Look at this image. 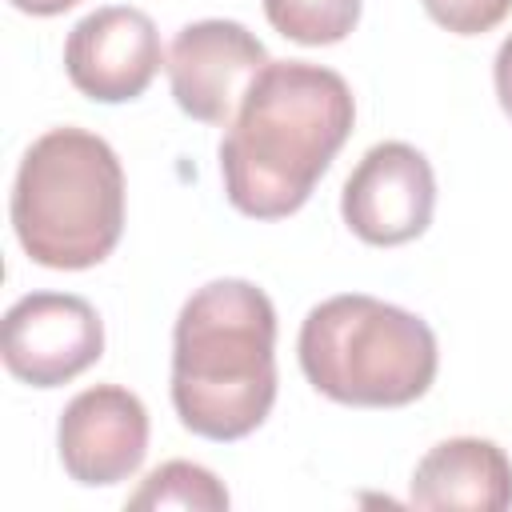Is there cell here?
Segmentation results:
<instances>
[{
    "label": "cell",
    "instance_id": "5b68a950",
    "mask_svg": "<svg viewBox=\"0 0 512 512\" xmlns=\"http://www.w3.org/2000/svg\"><path fill=\"white\" fill-rule=\"evenodd\" d=\"M4 368L32 388H60L104 356L100 312L72 292H28L4 312Z\"/></svg>",
    "mask_w": 512,
    "mask_h": 512
},
{
    "label": "cell",
    "instance_id": "7c38bea8",
    "mask_svg": "<svg viewBox=\"0 0 512 512\" xmlns=\"http://www.w3.org/2000/svg\"><path fill=\"white\" fill-rule=\"evenodd\" d=\"M268 24L304 48L320 44H340L356 20H360V0H264Z\"/></svg>",
    "mask_w": 512,
    "mask_h": 512
},
{
    "label": "cell",
    "instance_id": "6da1fadb",
    "mask_svg": "<svg viewBox=\"0 0 512 512\" xmlns=\"http://www.w3.org/2000/svg\"><path fill=\"white\" fill-rule=\"evenodd\" d=\"M356 100L340 72L308 60H268L248 84L224 140V196L252 220L304 208L352 136Z\"/></svg>",
    "mask_w": 512,
    "mask_h": 512
},
{
    "label": "cell",
    "instance_id": "9c48e42d",
    "mask_svg": "<svg viewBox=\"0 0 512 512\" xmlns=\"http://www.w3.org/2000/svg\"><path fill=\"white\" fill-rule=\"evenodd\" d=\"M64 472L84 488L128 480L148 452V408L120 384H96L68 400L56 428Z\"/></svg>",
    "mask_w": 512,
    "mask_h": 512
},
{
    "label": "cell",
    "instance_id": "8fae6325",
    "mask_svg": "<svg viewBox=\"0 0 512 512\" xmlns=\"http://www.w3.org/2000/svg\"><path fill=\"white\" fill-rule=\"evenodd\" d=\"M128 508H196V512H224L228 488L216 472L192 460H168L144 476V484L128 496Z\"/></svg>",
    "mask_w": 512,
    "mask_h": 512
},
{
    "label": "cell",
    "instance_id": "5bb4252c",
    "mask_svg": "<svg viewBox=\"0 0 512 512\" xmlns=\"http://www.w3.org/2000/svg\"><path fill=\"white\" fill-rule=\"evenodd\" d=\"M492 80H496V96H500V108L508 112L512 120V36L500 44L496 52V68H492Z\"/></svg>",
    "mask_w": 512,
    "mask_h": 512
},
{
    "label": "cell",
    "instance_id": "ba28073f",
    "mask_svg": "<svg viewBox=\"0 0 512 512\" xmlns=\"http://www.w3.org/2000/svg\"><path fill=\"white\" fill-rule=\"evenodd\" d=\"M164 64L160 32L148 12L108 4L88 12L64 40V68L80 96L124 104L144 96Z\"/></svg>",
    "mask_w": 512,
    "mask_h": 512
},
{
    "label": "cell",
    "instance_id": "7a4b0ae2",
    "mask_svg": "<svg viewBox=\"0 0 512 512\" xmlns=\"http://www.w3.org/2000/svg\"><path fill=\"white\" fill-rule=\"evenodd\" d=\"M276 404V308L252 280L196 288L172 328V408L204 440H244Z\"/></svg>",
    "mask_w": 512,
    "mask_h": 512
},
{
    "label": "cell",
    "instance_id": "4fadbf2b",
    "mask_svg": "<svg viewBox=\"0 0 512 512\" xmlns=\"http://www.w3.org/2000/svg\"><path fill=\"white\" fill-rule=\"evenodd\" d=\"M424 12L456 36H480L512 12V0H424Z\"/></svg>",
    "mask_w": 512,
    "mask_h": 512
},
{
    "label": "cell",
    "instance_id": "277c9868",
    "mask_svg": "<svg viewBox=\"0 0 512 512\" xmlns=\"http://www.w3.org/2000/svg\"><path fill=\"white\" fill-rule=\"evenodd\" d=\"M296 352L308 384L352 408H404L432 388L440 364L436 336L416 312L364 292L316 304Z\"/></svg>",
    "mask_w": 512,
    "mask_h": 512
},
{
    "label": "cell",
    "instance_id": "9a60e30c",
    "mask_svg": "<svg viewBox=\"0 0 512 512\" xmlns=\"http://www.w3.org/2000/svg\"><path fill=\"white\" fill-rule=\"evenodd\" d=\"M8 4L20 8V12H28V16H60V12H68L80 0H8Z\"/></svg>",
    "mask_w": 512,
    "mask_h": 512
},
{
    "label": "cell",
    "instance_id": "8992f818",
    "mask_svg": "<svg viewBox=\"0 0 512 512\" xmlns=\"http://www.w3.org/2000/svg\"><path fill=\"white\" fill-rule=\"evenodd\" d=\"M436 176L420 148L404 140H384L360 156L344 180L340 216L344 224L376 248H396L416 240L432 224Z\"/></svg>",
    "mask_w": 512,
    "mask_h": 512
},
{
    "label": "cell",
    "instance_id": "52a82bcc",
    "mask_svg": "<svg viewBox=\"0 0 512 512\" xmlns=\"http://www.w3.org/2000/svg\"><path fill=\"white\" fill-rule=\"evenodd\" d=\"M264 64H268L264 44L236 20L184 24L164 60L180 112L216 128L232 124L248 84Z\"/></svg>",
    "mask_w": 512,
    "mask_h": 512
},
{
    "label": "cell",
    "instance_id": "30bf717a",
    "mask_svg": "<svg viewBox=\"0 0 512 512\" xmlns=\"http://www.w3.org/2000/svg\"><path fill=\"white\" fill-rule=\"evenodd\" d=\"M408 500L416 508H468L504 512L512 508V460L500 444L480 436H452L424 452L412 472Z\"/></svg>",
    "mask_w": 512,
    "mask_h": 512
},
{
    "label": "cell",
    "instance_id": "3957f363",
    "mask_svg": "<svg viewBox=\"0 0 512 512\" xmlns=\"http://www.w3.org/2000/svg\"><path fill=\"white\" fill-rule=\"evenodd\" d=\"M12 228L44 268L108 260L124 232V168L112 144L68 124L32 140L12 184Z\"/></svg>",
    "mask_w": 512,
    "mask_h": 512
}]
</instances>
